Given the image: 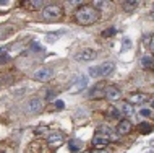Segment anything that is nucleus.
I'll list each match as a JSON object with an SVG mask.
<instances>
[{
	"mask_svg": "<svg viewBox=\"0 0 154 153\" xmlns=\"http://www.w3.org/2000/svg\"><path fill=\"white\" fill-rule=\"evenodd\" d=\"M99 20V11L97 8H94L93 5H83L81 8H78L75 11V21L78 24H93Z\"/></svg>",
	"mask_w": 154,
	"mask_h": 153,
	"instance_id": "1",
	"label": "nucleus"
},
{
	"mask_svg": "<svg viewBox=\"0 0 154 153\" xmlns=\"http://www.w3.org/2000/svg\"><path fill=\"white\" fill-rule=\"evenodd\" d=\"M63 16V8L60 5H47L42 8V18L45 21H57Z\"/></svg>",
	"mask_w": 154,
	"mask_h": 153,
	"instance_id": "2",
	"label": "nucleus"
},
{
	"mask_svg": "<svg viewBox=\"0 0 154 153\" xmlns=\"http://www.w3.org/2000/svg\"><path fill=\"white\" fill-rule=\"evenodd\" d=\"M114 69H115V65H114V62H104V64L101 65H97V67H91L89 69V75L91 77H107V75H110L112 72H114Z\"/></svg>",
	"mask_w": 154,
	"mask_h": 153,
	"instance_id": "3",
	"label": "nucleus"
},
{
	"mask_svg": "<svg viewBox=\"0 0 154 153\" xmlns=\"http://www.w3.org/2000/svg\"><path fill=\"white\" fill-rule=\"evenodd\" d=\"M52 75H54V70L51 67H39L34 73H32V78L37 81H47L52 78Z\"/></svg>",
	"mask_w": 154,
	"mask_h": 153,
	"instance_id": "4",
	"label": "nucleus"
},
{
	"mask_svg": "<svg viewBox=\"0 0 154 153\" xmlns=\"http://www.w3.org/2000/svg\"><path fill=\"white\" fill-rule=\"evenodd\" d=\"M96 56H97V52H96L94 49L85 47V49H81L80 52L75 54V60H78V62H89V60H93Z\"/></svg>",
	"mask_w": 154,
	"mask_h": 153,
	"instance_id": "5",
	"label": "nucleus"
},
{
	"mask_svg": "<svg viewBox=\"0 0 154 153\" xmlns=\"http://www.w3.org/2000/svg\"><path fill=\"white\" fill-rule=\"evenodd\" d=\"M104 96H106V100L115 103V101H119L120 98H122V91H120V88H117V86L109 85L106 90H104Z\"/></svg>",
	"mask_w": 154,
	"mask_h": 153,
	"instance_id": "6",
	"label": "nucleus"
},
{
	"mask_svg": "<svg viewBox=\"0 0 154 153\" xmlns=\"http://www.w3.org/2000/svg\"><path fill=\"white\" fill-rule=\"evenodd\" d=\"M110 140L107 139L106 134H102V132H96V135L93 137V140H91V143H93L94 148H106L107 145H109Z\"/></svg>",
	"mask_w": 154,
	"mask_h": 153,
	"instance_id": "7",
	"label": "nucleus"
},
{
	"mask_svg": "<svg viewBox=\"0 0 154 153\" xmlns=\"http://www.w3.org/2000/svg\"><path fill=\"white\" fill-rule=\"evenodd\" d=\"M127 103L128 104H143V103H146L149 100V96L146 93H130L128 94V98H127Z\"/></svg>",
	"mask_w": 154,
	"mask_h": 153,
	"instance_id": "8",
	"label": "nucleus"
},
{
	"mask_svg": "<svg viewBox=\"0 0 154 153\" xmlns=\"http://www.w3.org/2000/svg\"><path fill=\"white\" fill-rule=\"evenodd\" d=\"M131 129H133V126H131L130 119H120L119 124H117V134H119V135H127V134H130Z\"/></svg>",
	"mask_w": 154,
	"mask_h": 153,
	"instance_id": "9",
	"label": "nucleus"
},
{
	"mask_svg": "<svg viewBox=\"0 0 154 153\" xmlns=\"http://www.w3.org/2000/svg\"><path fill=\"white\" fill-rule=\"evenodd\" d=\"M72 86H73L72 91H81V90H85L86 86H88V77L86 75H78Z\"/></svg>",
	"mask_w": 154,
	"mask_h": 153,
	"instance_id": "10",
	"label": "nucleus"
},
{
	"mask_svg": "<svg viewBox=\"0 0 154 153\" xmlns=\"http://www.w3.org/2000/svg\"><path fill=\"white\" fill-rule=\"evenodd\" d=\"M63 134L59 130H55V132H51V134H47V142H49V145H52V147H55V145H59V143L63 142Z\"/></svg>",
	"mask_w": 154,
	"mask_h": 153,
	"instance_id": "11",
	"label": "nucleus"
},
{
	"mask_svg": "<svg viewBox=\"0 0 154 153\" xmlns=\"http://www.w3.org/2000/svg\"><path fill=\"white\" fill-rule=\"evenodd\" d=\"M26 109L32 114L39 113V111L42 109V101H41L39 98H31V100L28 101V104H26Z\"/></svg>",
	"mask_w": 154,
	"mask_h": 153,
	"instance_id": "12",
	"label": "nucleus"
},
{
	"mask_svg": "<svg viewBox=\"0 0 154 153\" xmlns=\"http://www.w3.org/2000/svg\"><path fill=\"white\" fill-rule=\"evenodd\" d=\"M97 132H102V134H106V135H107V139H109L110 142H112V140H119V134H117V132L107 129V127H99Z\"/></svg>",
	"mask_w": 154,
	"mask_h": 153,
	"instance_id": "13",
	"label": "nucleus"
},
{
	"mask_svg": "<svg viewBox=\"0 0 154 153\" xmlns=\"http://www.w3.org/2000/svg\"><path fill=\"white\" fill-rule=\"evenodd\" d=\"M26 7L29 10H37V8L44 7V2L42 0H31V2H26Z\"/></svg>",
	"mask_w": 154,
	"mask_h": 153,
	"instance_id": "14",
	"label": "nucleus"
},
{
	"mask_svg": "<svg viewBox=\"0 0 154 153\" xmlns=\"http://www.w3.org/2000/svg\"><path fill=\"white\" fill-rule=\"evenodd\" d=\"M104 96V86L102 85H96L94 90L91 91V98H101Z\"/></svg>",
	"mask_w": 154,
	"mask_h": 153,
	"instance_id": "15",
	"label": "nucleus"
},
{
	"mask_svg": "<svg viewBox=\"0 0 154 153\" xmlns=\"http://www.w3.org/2000/svg\"><path fill=\"white\" fill-rule=\"evenodd\" d=\"M138 5V2H135V0H131V2H123V10L125 11H133Z\"/></svg>",
	"mask_w": 154,
	"mask_h": 153,
	"instance_id": "16",
	"label": "nucleus"
},
{
	"mask_svg": "<svg viewBox=\"0 0 154 153\" xmlns=\"http://www.w3.org/2000/svg\"><path fill=\"white\" fill-rule=\"evenodd\" d=\"M141 65H143V67H151V65H154L152 57H151V56H144V57H141Z\"/></svg>",
	"mask_w": 154,
	"mask_h": 153,
	"instance_id": "17",
	"label": "nucleus"
},
{
	"mask_svg": "<svg viewBox=\"0 0 154 153\" xmlns=\"http://www.w3.org/2000/svg\"><path fill=\"white\" fill-rule=\"evenodd\" d=\"M122 114H125V116H131V114H133V106L128 104V103H125L123 107H122Z\"/></svg>",
	"mask_w": 154,
	"mask_h": 153,
	"instance_id": "18",
	"label": "nucleus"
},
{
	"mask_svg": "<svg viewBox=\"0 0 154 153\" xmlns=\"http://www.w3.org/2000/svg\"><path fill=\"white\" fill-rule=\"evenodd\" d=\"M8 60H10V56L5 52V49H0V64H5Z\"/></svg>",
	"mask_w": 154,
	"mask_h": 153,
	"instance_id": "19",
	"label": "nucleus"
},
{
	"mask_svg": "<svg viewBox=\"0 0 154 153\" xmlns=\"http://www.w3.org/2000/svg\"><path fill=\"white\" fill-rule=\"evenodd\" d=\"M107 5H109V2H107V0H96V2H93V7L96 8H106Z\"/></svg>",
	"mask_w": 154,
	"mask_h": 153,
	"instance_id": "20",
	"label": "nucleus"
},
{
	"mask_svg": "<svg viewBox=\"0 0 154 153\" xmlns=\"http://www.w3.org/2000/svg\"><path fill=\"white\" fill-rule=\"evenodd\" d=\"M140 114L143 116V117H151V116H152V111L149 109V107H141V109H140Z\"/></svg>",
	"mask_w": 154,
	"mask_h": 153,
	"instance_id": "21",
	"label": "nucleus"
},
{
	"mask_svg": "<svg viewBox=\"0 0 154 153\" xmlns=\"http://www.w3.org/2000/svg\"><path fill=\"white\" fill-rule=\"evenodd\" d=\"M151 124H148V122H143V124H140V132H144V134H146V132H151Z\"/></svg>",
	"mask_w": 154,
	"mask_h": 153,
	"instance_id": "22",
	"label": "nucleus"
},
{
	"mask_svg": "<svg viewBox=\"0 0 154 153\" xmlns=\"http://www.w3.org/2000/svg\"><path fill=\"white\" fill-rule=\"evenodd\" d=\"M115 33H117L115 28H109V30H104L102 31V36H104V38H110V36H114Z\"/></svg>",
	"mask_w": 154,
	"mask_h": 153,
	"instance_id": "23",
	"label": "nucleus"
},
{
	"mask_svg": "<svg viewBox=\"0 0 154 153\" xmlns=\"http://www.w3.org/2000/svg\"><path fill=\"white\" fill-rule=\"evenodd\" d=\"M36 135H44V134H47L49 129H47V126H41V127H36Z\"/></svg>",
	"mask_w": 154,
	"mask_h": 153,
	"instance_id": "24",
	"label": "nucleus"
},
{
	"mask_svg": "<svg viewBox=\"0 0 154 153\" xmlns=\"http://www.w3.org/2000/svg\"><path fill=\"white\" fill-rule=\"evenodd\" d=\"M107 116H109V117H119V116H120V113H119V109H117V107H109V114H107Z\"/></svg>",
	"mask_w": 154,
	"mask_h": 153,
	"instance_id": "25",
	"label": "nucleus"
},
{
	"mask_svg": "<svg viewBox=\"0 0 154 153\" xmlns=\"http://www.w3.org/2000/svg\"><path fill=\"white\" fill-rule=\"evenodd\" d=\"M60 36H62V33H54V36L47 34V41H49V43H54V41H55L57 38H60Z\"/></svg>",
	"mask_w": 154,
	"mask_h": 153,
	"instance_id": "26",
	"label": "nucleus"
},
{
	"mask_svg": "<svg viewBox=\"0 0 154 153\" xmlns=\"http://www.w3.org/2000/svg\"><path fill=\"white\" fill-rule=\"evenodd\" d=\"M89 153H110V151H107L106 148H93Z\"/></svg>",
	"mask_w": 154,
	"mask_h": 153,
	"instance_id": "27",
	"label": "nucleus"
},
{
	"mask_svg": "<svg viewBox=\"0 0 154 153\" xmlns=\"http://www.w3.org/2000/svg\"><path fill=\"white\" fill-rule=\"evenodd\" d=\"M128 47H131V43L128 39H123V51H127Z\"/></svg>",
	"mask_w": 154,
	"mask_h": 153,
	"instance_id": "28",
	"label": "nucleus"
},
{
	"mask_svg": "<svg viewBox=\"0 0 154 153\" xmlns=\"http://www.w3.org/2000/svg\"><path fill=\"white\" fill-rule=\"evenodd\" d=\"M31 46H32V51H41V49H42V47H41V44H37V43H32Z\"/></svg>",
	"mask_w": 154,
	"mask_h": 153,
	"instance_id": "29",
	"label": "nucleus"
},
{
	"mask_svg": "<svg viewBox=\"0 0 154 153\" xmlns=\"http://www.w3.org/2000/svg\"><path fill=\"white\" fill-rule=\"evenodd\" d=\"M70 150H72V151H78V148H76V145H75L73 142L70 143Z\"/></svg>",
	"mask_w": 154,
	"mask_h": 153,
	"instance_id": "30",
	"label": "nucleus"
},
{
	"mask_svg": "<svg viewBox=\"0 0 154 153\" xmlns=\"http://www.w3.org/2000/svg\"><path fill=\"white\" fill-rule=\"evenodd\" d=\"M149 47H151V51H152V54H154V36L151 38V43H149Z\"/></svg>",
	"mask_w": 154,
	"mask_h": 153,
	"instance_id": "31",
	"label": "nucleus"
},
{
	"mask_svg": "<svg viewBox=\"0 0 154 153\" xmlns=\"http://www.w3.org/2000/svg\"><path fill=\"white\" fill-rule=\"evenodd\" d=\"M152 13H154V5H152Z\"/></svg>",
	"mask_w": 154,
	"mask_h": 153,
	"instance_id": "32",
	"label": "nucleus"
},
{
	"mask_svg": "<svg viewBox=\"0 0 154 153\" xmlns=\"http://www.w3.org/2000/svg\"><path fill=\"white\" fill-rule=\"evenodd\" d=\"M152 107H154V100H152Z\"/></svg>",
	"mask_w": 154,
	"mask_h": 153,
	"instance_id": "33",
	"label": "nucleus"
},
{
	"mask_svg": "<svg viewBox=\"0 0 154 153\" xmlns=\"http://www.w3.org/2000/svg\"><path fill=\"white\" fill-rule=\"evenodd\" d=\"M85 153H88V151H85Z\"/></svg>",
	"mask_w": 154,
	"mask_h": 153,
	"instance_id": "34",
	"label": "nucleus"
}]
</instances>
